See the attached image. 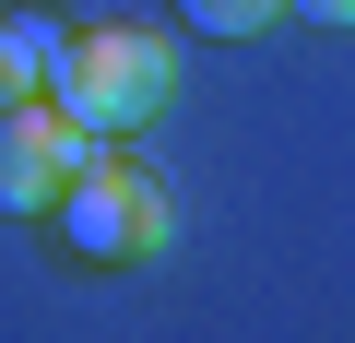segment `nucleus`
Listing matches in <instances>:
<instances>
[{
    "mask_svg": "<svg viewBox=\"0 0 355 343\" xmlns=\"http://www.w3.org/2000/svg\"><path fill=\"white\" fill-rule=\"evenodd\" d=\"M166 83H178V48L166 36H142V24H95V36H71V60H60V107L107 142V130H142L154 107H166Z\"/></svg>",
    "mask_w": 355,
    "mask_h": 343,
    "instance_id": "f257e3e1",
    "label": "nucleus"
},
{
    "mask_svg": "<svg viewBox=\"0 0 355 343\" xmlns=\"http://www.w3.org/2000/svg\"><path fill=\"white\" fill-rule=\"evenodd\" d=\"M107 142L60 107V95H12L0 107V213H60V190L83 178Z\"/></svg>",
    "mask_w": 355,
    "mask_h": 343,
    "instance_id": "f03ea898",
    "label": "nucleus"
},
{
    "mask_svg": "<svg viewBox=\"0 0 355 343\" xmlns=\"http://www.w3.org/2000/svg\"><path fill=\"white\" fill-rule=\"evenodd\" d=\"M60 237L83 249V261H142L154 237H166V202H154V178H130V166H83V178L60 190Z\"/></svg>",
    "mask_w": 355,
    "mask_h": 343,
    "instance_id": "7ed1b4c3",
    "label": "nucleus"
},
{
    "mask_svg": "<svg viewBox=\"0 0 355 343\" xmlns=\"http://www.w3.org/2000/svg\"><path fill=\"white\" fill-rule=\"evenodd\" d=\"M178 12H190V36H272L284 0H178Z\"/></svg>",
    "mask_w": 355,
    "mask_h": 343,
    "instance_id": "20e7f679",
    "label": "nucleus"
},
{
    "mask_svg": "<svg viewBox=\"0 0 355 343\" xmlns=\"http://www.w3.org/2000/svg\"><path fill=\"white\" fill-rule=\"evenodd\" d=\"M0 24H12V48H24V71H36V95L60 83V60H71V36L48 24V12H0Z\"/></svg>",
    "mask_w": 355,
    "mask_h": 343,
    "instance_id": "39448f33",
    "label": "nucleus"
},
{
    "mask_svg": "<svg viewBox=\"0 0 355 343\" xmlns=\"http://www.w3.org/2000/svg\"><path fill=\"white\" fill-rule=\"evenodd\" d=\"M12 95H36V71H24V48H12V24H0V107Z\"/></svg>",
    "mask_w": 355,
    "mask_h": 343,
    "instance_id": "423d86ee",
    "label": "nucleus"
},
{
    "mask_svg": "<svg viewBox=\"0 0 355 343\" xmlns=\"http://www.w3.org/2000/svg\"><path fill=\"white\" fill-rule=\"evenodd\" d=\"M296 12H320V24H355V0H296Z\"/></svg>",
    "mask_w": 355,
    "mask_h": 343,
    "instance_id": "0eeeda50",
    "label": "nucleus"
}]
</instances>
